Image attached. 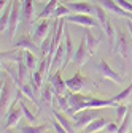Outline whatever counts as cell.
<instances>
[{"label": "cell", "mask_w": 132, "mask_h": 133, "mask_svg": "<svg viewBox=\"0 0 132 133\" xmlns=\"http://www.w3.org/2000/svg\"><path fill=\"white\" fill-rule=\"evenodd\" d=\"M97 117H100V112H99V109H86V111H80L73 116V127L75 130L78 131H83L92 121H95Z\"/></svg>", "instance_id": "6da1fadb"}, {"label": "cell", "mask_w": 132, "mask_h": 133, "mask_svg": "<svg viewBox=\"0 0 132 133\" xmlns=\"http://www.w3.org/2000/svg\"><path fill=\"white\" fill-rule=\"evenodd\" d=\"M22 116H24V112H22V108H21L19 102H13V105H11L10 111H8V112H7V116H5L3 130H10L11 127L18 125V124H19V121L22 119Z\"/></svg>", "instance_id": "7a4b0ae2"}, {"label": "cell", "mask_w": 132, "mask_h": 133, "mask_svg": "<svg viewBox=\"0 0 132 133\" xmlns=\"http://www.w3.org/2000/svg\"><path fill=\"white\" fill-rule=\"evenodd\" d=\"M65 21L70 22V24H78V25H83V27H99L100 29V24H99L97 19H94L91 14H81V13H73V14H69Z\"/></svg>", "instance_id": "3957f363"}, {"label": "cell", "mask_w": 132, "mask_h": 133, "mask_svg": "<svg viewBox=\"0 0 132 133\" xmlns=\"http://www.w3.org/2000/svg\"><path fill=\"white\" fill-rule=\"evenodd\" d=\"M21 8H22V2L21 0H13V8H11V18H10V25H8V37L13 38L16 30H18L19 21L22 19L21 16Z\"/></svg>", "instance_id": "277c9868"}, {"label": "cell", "mask_w": 132, "mask_h": 133, "mask_svg": "<svg viewBox=\"0 0 132 133\" xmlns=\"http://www.w3.org/2000/svg\"><path fill=\"white\" fill-rule=\"evenodd\" d=\"M129 49H130V41L127 33H124L121 29L116 30V40H115V51H116L123 59H129Z\"/></svg>", "instance_id": "5b68a950"}, {"label": "cell", "mask_w": 132, "mask_h": 133, "mask_svg": "<svg viewBox=\"0 0 132 133\" xmlns=\"http://www.w3.org/2000/svg\"><path fill=\"white\" fill-rule=\"evenodd\" d=\"M94 2L99 3V5H102L105 10L111 11L113 14H118V16H121V18H124V19H132V13L126 11L124 8H121L115 0H94Z\"/></svg>", "instance_id": "8992f818"}, {"label": "cell", "mask_w": 132, "mask_h": 133, "mask_svg": "<svg viewBox=\"0 0 132 133\" xmlns=\"http://www.w3.org/2000/svg\"><path fill=\"white\" fill-rule=\"evenodd\" d=\"M11 92H10V86L8 82L2 78V92H0V109H2V119L3 116H7V112L11 108Z\"/></svg>", "instance_id": "52a82bcc"}, {"label": "cell", "mask_w": 132, "mask_h": 133, "mask_svg": "<svg viewBox=\"0 0 132 133\" xmlns=\"http://www.w3.org/2000/svg\"><path fill=\"white\" fill-rule=\"evenodd\" d=\"M89 56H91V52H89V49H88L86 40H85V37H83V40H81L80 44H78V49H76L75 54H73V62H75L78 66H83V65L88 62Z\"/></svg>", "instance_id": "ba28073f"}, {"label": "cell", "mask_w": 132, "mask_h": 133, "mask_svg": "<svg viewBox=\"0 0 132 133\" xmlns=\"http://www.w3.org/2000/svg\"><path fill=\"white\" fill-rule=\"evenodd\" d=\"M97 68H99V71H100V75L105 78V79H110V81H113V82H118V84H121V76L115 71L111 66L105 62V60H100L99 62V65H97Z\"/></svg>", "instance_id": "9c48e42d"}, {"label": "cell", "mask_w": 132, "mask_h": 133, "mask_svg": "<svg viewBox=\"0 0 132 133\" xmlns=\"http://www.w3.org/2000/svg\"><path fill=\"white\" fill-rule=\"evenodd\" d=\"M49 35V21L48 19H40V24L35 27L34 32V41L37 44H41L43 40Z\"/></svg>", "instance_id": "30bf717a"}, {"label": "cell", "mask_w": 132, "mask_h": 133, "mask_svg": "<svg viewBox=\"0 0 132 133\" xmlns=\"http://www.w3.org/2000/svg\"><path fill=\"white\" fill-rule=\"evenodd\" d=\"M21 16H22V21L27 27L32 25V22H34V0H22Z\"/></svg>", "instance_id": "8fae6325"}, {"label": "cell", "mask_w": 132, "mask_h": 133, "mask_svg": "<svg viewBox=\"0 0 132 133\" xmlns=\"http://www.w3.org/2000/svg\"><path fill=\"white\" fill-rule=\"evenodd\" d=\"M65 5H67V8L70 11H73V13H81V14L94 13V6L91 3H88V2H80L78 0V2H67Z\"/></svg>", "instance_id": "7c38bea8"}, {"label": "cell", "mask_w": 132, "mask_h": 133, "mask_svg": "<svg viewBox=\"0 0 132 133\" xmlns=\"http://www.w3.org/2000/svg\"><path fill=\"white\" fill-rule=\"evenodd\" d=\"M65 84H67V89H69L70 92H81V89L85 87V78L81 76L80 71H78V73H75L72 78L65 79Z\"/></svg>", "instance_id": "4fadbf2b"}, {"label": "cell", "mask_w": 132, "mask_h": 133, "mask_svg": "<svg viewBox=\"0 0 132 133\" xmlns=\"http://www.w3.org/2000/svg\"><path fill=\"white\" fill-rule=\"evenodd\" d=\"M51 84H53V89H54L56 95H65V92H67V84H65V81L62 79L61 71H56L54 76H51Z\"/></svg>", "instance_id": "5bb4252c"}, {"label": "cell", "mask_w": 132, "mask_h": 133, "mask_svg": "<svg viewBox=\"0 0 132 133\" xmlns=\"http://www.w3.org/2000/svg\"><path fill=\"white\" fill-rule=\"evenodd\" d=\"M14 48L22 49V51H32V52H35L37 51V43L34 41V38H29L27 35H22L18 41L14 43Z\"/></svg>", "instance_id": "9a60e30c"}, {"label": "cell", "mask_w": 132, "mask_h": 133, "mask_svg": "<svg viewBox=\"0 0 132 133\" xmlns=\"http://www.w3.org/2000/svg\"><path fill=\"white\" fill-rule=\"evenodd\" d=\"M53 116H54V117L62 124V127L67 130L69 133H75V131H76V130H75V127H73V122L69 119V116L65 114L64 111H57V109H54V111H53Z\"/></svg>", "instance_id": "2e32d148"}, {"label": "cell", "mask_w": 132, "mask_h": 133, "mask_svg": "<svg viewBox=\"0 0 132 133\" xmlns=\"http://www.w3.org/2000/svg\"><path fill=\"white\" fill-rule=\"evenodd\" d=\"M64 59H65V44H62L61 43V46L57 48V51H56V54H54V57H53V62H51V71L53 70H62V65H64ZM51 76V75H49Z\"/></svg>", "instance_id": "e0dca14e"}, {"label": "cell", "mask_w": 132, "mask_h": 133, "mask_svg": "<svg viewBox=\"0 0 132 133\" xmlns=\"http://www.w3.org/2000/svg\"><path fill=\"white\" fill-rule=\"evenodd\" d=\"M83 37H85V40H86V44H88V49H89L91 56L95 54V51L99 49V44H100V38L92 37V33L88 30V27H86V30H85V33H83Z\"/></svg>", "instance_id": "ac0fdd59"}, {"label": "cell", "mask_w": 132, "mask_h": 133, "mask_svg": "<svg viewBox=\"0 0 132 133\" xmlns=\"http://www.w3.org/2000/svg\"><path fill=\"white\" fill-rule=\"evenodd\" d=\"M40 95H41V100L48 105V106H51L53 105V100H54V89H53V84H51V81L48 82V84H45L43 87H41V92H40Z\"/></svg>", "instance_id": "d6986e66"}, {"label": "cell", "mask_w": 132, "mask_h": 133, "mask_svg": "<svg viewBox=\"0 0 132 133\" xmlns=\"http://www.w3.org/2000/svg\"><path fill=\"white\" fill-rule=\"evenodd\" d=\"M107 124H108V121L107 119H104V117H97L95 121H92L83 131L85 133H97V131H100V130H104L105 127H107Z\"/></svg>", "instance_id": "ffe728a7"}, {"label": "cell", "mask_w": 132, "mask_h": 133, "mask_svg": "<svg viewBox=\"0 0 132 133\" xmlns=\"http://www.w3.org/2000/svg\"><path fill=\"white\" fill-rule=\"evenodd\" d=\"M11 8H13V0L5 6V11H2V18H0V32H5L8 30L10 25V18H11Z\"/></svg>", "instance_id": "44dd1931"}, {"label": "cell", "mask_w": 132, "mask_h": 133, "mask_svg": "<svg viewBox=\"0 0 132 133\" xmlns=\"http://www.w3.org/2000/svg\"><path fill=\"white\" fill-rule=\"evenodd\" d=\"M94 14H95V19L99 21V24H100V29L105 30V25H107V22H108V18H107V14H105L104 6L99 5V3H95V5H94Z\"/></svg>", "instance_id": "7402d4cb"}, {"label": "cell", "mask_w": 132, "mask_h": 133, "mask_svg": "<svg viewBox=\"0 0 132 133\" xmlns=\"http://www.w3.org/2000/svg\"><path fill=\"white\" fill-rule=\"evenodd\" d=\"M57 5H59V0H48V3H46L45 10L40 13L38 18H40V19H48L49 16H54V11H56Z\"/></svg>", "instance_id": "603a6c76"}, {"label": "cell", "mask_w": 132, "mask_h": 133, "mask_svg": "<svg viewBox=\"0 0 132 133\" xmlns=\"http://www.w3.org/2000/svg\"><path fill=\"white\" fill-rule=\"evenodd\" d=\"M56 102H57L59 109L64 111L70 117V100H69V95H56Z\"/></svg>", "instance_id": "cb8c5ba5"}, {"label": "cell", "mask_w": 132, "mask_h": 133, "mask_svg": "<svg viewBox=\"0 0 132 133\" xmlns=\"http://www.w3.org/2000/svg\"><path fill=\"white\" fill-rule=\"evenodd\" d=\"M24 62L27 65V68L30 71H35L38 68V62H37V57L35 54L32 52V51H24Z\"/></svg>", "instance_id": "d4e9b609"}, {"label": "cell", "mask_w": 132, "mask_h": 133, "mask_svg": "<svg viewBox=\"0 0 132 133\" xmlns=\"http://www.w3.org/2000/svg\"><path fill=\"white\" fill-rule=\"evenodd\" d=\"M19 89L22 90L24 97H27V98L30 100V102L35 105V106H38L37 100H35V90H34V87H32V84H30V82H29V84H27V82H22V84L19 86Z\"/></svg>", "instance_id": "484cf974"}, {"label": "cell", "mask_w": 132, "mask_h": 133, "mask_svg": "<svg viewBox=\"0 0 132 133\" xmlns=\"http://www.w3.org/2000/svg\"><path fill=\"white\" fill-rule=\"evenodd\" d=\"M51 43H53V33H49V35L43 40V43L40 44V49H38V52L41 54V57H48L49 56V51H51Z\"/></svg>", "instance_id": "4316f807"}, {"label": "cell", "mask_w": 132, "mask_h": 133, "mask_svg": "<svg viewBox=\"0 0 132 133\" xmlns=\"http://www.w3.org/2000/svg\"><path fill=\"white\" fill-rule=\"evenodd\" d=\"M27 71H30L29 68H27V65H26V62H24V59L22 60H19L18 62V75H19V81H21V84L22 82H27L29 81V75H27Z\"/></svg>", "instance_id": "83f0119b"}, {"label": "cell", "mask_w": 132, "mask_h": 133, "mask_svg": "<svg viewBox=\"0 0 132 133\" xmlns=\"http://www.w3.org/2000/svg\"><path fill=\"white\" fill-rule=\"evenodd\" d=\"M48 128V124H43V125H34V124H30L27 127H22L19 130V133H45Z\"/></svg>", "instance_id": "f1b7e54d"}, {"label": "cell", "mask_w": 132, "mask_h": 133, "mask_svg": "<svg viewBox=\"0 0 132 133\" xmlns=\"http://www.w3.org/2000/svg\"><path fill=\"white\" fill-rule=\"evenodd\" d=\"M132 95V82H130V86H127L123 92H119V94H116V95H115V97H111V100H113V102L115 103H123L124 102V100L127 98V97H130Z\"/></svg>", "instance_id": "f546056e"}, {"label": "cell", "mask_w": 132, "mask_h": 133, "mask_svg": "<svg viewBox=\"0 0 132 133\" xmlns=\"http://www.w3.org/2000/svg\"><path fill=\"white\" fill-rule=\"evenodd\" d=\"M130 131H132V116H130V112H129V114L126 116V119L121 122L118 133H130Z\"/></svg>", "instance_id": "4dcf8cb0"}, {"label": "cell", "mask_w": 132, "mask_h": 133, "mask_svg": "<svg viewBox=\"0 0 132 133\" xmlns=\"http://www.w3.org/2000/svg\"><path fill=\"white\" fill-rule=\"evenodd\" d=\"M70 14V10L67 8V5H57L56 11H54V19H62V18H67Z\"/></svg>", "instance_id": "1f68e13d"}, {"label": "cell", "mask_w": 132, "mask_h": 133, "mask_svg": "<svg viewBox=\"0 0 132 133\" xmlns=\"http://www.w3.org/2000/svg\"><path fill=\"white\" fill-rule=\"evenodd\" d=\"M115 109H116V119H118V122H123L126 119V116L129 114V108L126 105H118Z\"/></svg>", "instance_id": "d6a6232c"}, {"label": "cell", "mask_w": 132, "mask_h": 133, "mask_svg": "<svg viewBox=\"0 0 132 133\" xmlns=\"http://www.w3.org/2000/svg\"><path fill=\"white\" fill-rule=\"evenodd\" d=\"M19 105H21V108H22V112H24V116H26V119H27L30 124L37 122V117H35V114H32V112L27 109V106H26V103L22 102V100H19Z\"/></svg>", "instance_id": "836d02e7"}, {"label": "cell", "mask_w": 132, "mask_h": 133, "mask_svg": "<svg viewBox=\"0 0 132 133\" xmlns=\"http://www.w3.org/2000/svg\"><path fill=\"white\" fill-rule=\"evenodd\" d=\"M118 130H119L118 122H108L105 127V133H118Z\"/></svg>", "instance_id": "e575fe53"}, {"label": "cell", "mask_w": 132, "mask_h": 133, "mask_svg": "<svg viewBox=\"0 0 132 133\" xmlns=\"http://www.w3.org/2000/svg\"><path fill=\"white\" fill-rule=\"evenodd\" d=\"M53 128H54V131H56V133H69L67 130L62 127V124H61L56 117H54V121H53Z\"/></svg>", "instance_id": "d590c367"}, {"label": "cell", "mask_w": 132, "mask_h": 133, "mask_svg": "<svg viewBox=\"0 0 132 133\" xmlns=\"http://www.w3.org/2000/svg\"><path fill=\"white\" fill-rule=\"evenodd\" d=\"M115 2H116L121 8H124L126 11H130L132 13V3L130 2H127V0H115Z\"/></svg>", "instance_id": "8d00e7d4"}, {"label": "cell", "mask_w": 132, "mask_h": 133, "mask_svg": "<svg viewBox=\"0 0 132 133\" xmlns=\"http://www.w3.org/2000/svg\"><path fill=\"white\" fill-rule=\"evenodd\" d=\"M127 29H129V33H130V38H132V19H127Z\"/></svg>", "instance_id": "74e56055"}, {"label": "cell", "mask_w": 132, "mask_h": 133, "mask_svg": "<svg viewBox=\"0 0 132 133\" xmlns=\"http://www.w3.org/2000/svg\"><path fill=\"white\" fill-rule=\"evenodd\" d=\"M8 5V0H0V6H2V11H3V8Z\"/></svg>", "instance_id": "f35d334b"}, {"label": "cell", "mask_w": 132, "mask_h": 133, "mask_svg": "<svg viewBox=\"0 0 132 133\" xmlns=\"http://www.w3.org/2000/svg\"><path fill=\"white\" fill-rule=\"evenodd\" d=\"M70 2H78V0H70Z\"/></svg>", "instance_id": "ab89813d"}, {"label": "cell", "mask_w": 132, "mask_h": 133, "mask_svg": "<svg viewBox=\"0 0 132 133\" xmlns=\"http://www.w3.org/2000/svg\"><path fill=\"white\" fill-rule=\"evenodd\" d=\"M7 133H13V131H8V130H7Z\"/></svg>", "instance_id": "60d3db41"}, {"label": "cell", "mask_w": 132, "mask_h": 133, "mask_svg": "<svg viewBox=\"0 0 132 133\" xmlns=\"http://www.w3.org/2000/svg\"><path fill=\"white\" fill-rule=\"evenodd\" d=\"M40 2H41V0H40ZM43 2H45V0H43Z\"/></svg>", "instance_id": "b9f144b4"}]
</instances>
